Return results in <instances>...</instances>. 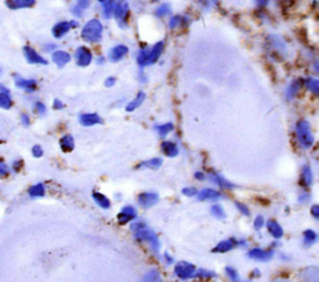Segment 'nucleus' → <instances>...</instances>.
<instances>
[{
  "label": "nucleus",
  "mask_w": 319,
  "mask_h": 282,
  "mask_svg": "<svg viewBox=\"0 0 319 282\" xmlns=\"http://www.w3.org/2000/svg\"><path fill=\"white\" fill-rule=\"evenodd\" d=\"M90 5V2H87V0H81V2H79L76 4V7H74L71 9V13L74 15H76V17H80V15L82 14V12L84 10H86L87 8H89Z\"/></svg>",
  "instance_id": "obj_31"
},
{
  "label": "nucleus",
  "mask_w": 319,
  "mask_h": 282,
  "mask_svg": "<svg viewBox=\"0 0 319 282\" xmlns=\"http://www.w3.org/2000/svg\"><path fill=\"white\" fill-rule=\"evenodd\" d=\"M101 36H102V24L97 19L87 22L81 32V38L90 44L98 43L101 40Z\"/></svg>",
  "instance_id": "obj_2"
},
{
  "label": "nucleus",
  "mask_w": 319,
  "mask_h": 282,
  "mask_svg": "<svg viewBox=\"0 0 319 282\" xmlns=\"http://www.w3.org/2000/svg\"><path fill=\"white\" fill-rule=\"evenodd\" d=\"M22 164H23V162L22 160H18V162H14V170H19L20 168H22Z\"/></svg>",
  "instance_id": "obj_54"
},
{
  "label": "nucleus",
  "mask_w": 319,
  "mask_h": 282,
  "mask_svg": "<svg viewBox=\"0 0 319 282\" xmlns=\"http://www.w3.org/2000/svg\"><path fill=\"white\" fill-rule=\"evenodd\" d=\"M80 123L85 127H90L94 125H98V123H102V120L100 118V116L96 115V113H85V115L80 116Z\"/></svg>",
  "instance_id": "obj_15"
},
{
  "label": "nucleus",
  "mask_w": 319,
  "mask_h": 282,
  "mask_svg": "<svg viewBox=\"0 0 319 282\" xmlns=\"http://www.w3.org/2000/svg\"><path fill=\"white\" fill-rule=\"evenodd\" d=\"M23 51H24V55H25V59H27V61L29 64H34V65H48V61L45 60V59L43 58V56L39 55L38 53H36L35 50H34L33 48H30V46H24V49H23Z\"/></svg>",
  "instance_id": "obj_8"
},
{
  "label": "nucleus",
  "mask_w": 319,
  "mask_h": 282,
  "mask_svg": "<svg viewBox=\"0 0 319 282\" xmlns=\"http://www.w3.org/2000/svg\"><path fill=\"white\" fill-rule=\"evenodd\" d=\"M273 256V251H266L262 249H252L248 252V257L257 261H268Z\"/></svg>",
  "instance_id": "obj_14"
},
{
  "label": "nucleus",
  "mask_w": 319,
  "mask_h": 282,
  "mask_svg": "<svg viewBox=\"0 0 319 282\" xmlns=\"http://www.w3.org/2000/svg\"><path fill=\"white\" fill-rule=\"evenodd\" d=\"M209 179H211L212 182L216 183V184H219L220 187H222V188H228V189L236 188L235 184H232L231 182H228L227 179H225V178L220 174H211L209 175Z\"/></svg>",
  "instance_id": "obj_27"
},
{
  "label": "nucleus",
  "mask_w": 319,
  "mask_h": 282,
  "mask_svg": "<svg viewBox=\"0 0 319 282\" xmlns=\"http://www.w3.org/2000/svg\"><path fill=\"white\" fill-rule=\"evenodd\" d=\"M45 194V188L43 184H35L29 189V195L32 198H39V196H44Z\"/></svg>",
  "instance_id": "obj_34"
},
{
  "label": "nucleus",
  "mask_w": 319,
  "mask_h": 282,
  "mask_svg": "<svg viewBox=\"0 0 319 282\" xmlns=\"http://www.w3.org/2000/svg\"><path fill=\"white\" fill-rule=\"evenodd\" d=\"M75 58H76V63L79 66L85 67L89 66L90 63L92 61V54L87 48L80 46L76 50V53H75Z\"/></svg>",
  "instance_id": "obj_6"
},
{
  "label": "nucleus",
  "mask_w": 319,
  "mask_h": 282,
  "mask_svg": "<svg viewBox=\"0 0 319 282\" xmlns=\"http://www.w3.org/2000/svg\"><path fill=\"white\" fill-rule=\"evenodd\" d=\"M0 74H2V70H0Z\"/></svg>",
  "instance_id": "obj_60"
},
{
  "label": "nucleus",
  "mask_w": 319,
  "mask_h": 282,
  "mask_svg": "<svg viewBox=\"0 0 319 282\" xmlns=\"http://www.w3.org/2000/svg\"><path fill=\"white\" fill-rule=\"evenodd\" d=\"M171 13V9L170 7H168L167 4H162L161 7L157 8L156 13H155V15H156L157 18H162L165 17V15H168Z\"/></svg>",
  "instance_id": "obj_40"
},
{
  "label": "nucleus",
  "mask_w": 319,
  "mask_h": 282,
  "mask_svg": "<svg viewBox=\"0 0 319 282\" xmlns=\"http://www.w3.org/2000/svg\"><path fill=\"white\" fill-rule=\"evenodd\" d=\"M220 198H221V194H220L217 190H215V189L206 188V189H202V190L198 193V199L202 201L204 200L212 201V200H217V199Z\"/></svg>",
  "instance_id": "obj_16"
},
{
  "label": "nucleus",
  "mask_w": 319,
  "mask_h": 282,
  "mask_svg": "<svg viewBox=\"0 0 319 282\" xmlns=\"http://www.w3.org/2000/svg\"><path fill=\"white\" fill-rule=\"evenodd\" d=\"M162 165V159L161 158H152L150 160H145V162L140 163L139 168H150V169H159Z\"/></svg>",
  "instance_id": "obj_28"
},
{
  "label": "nucleus",
  "mask_w": 319,
  "mask_h": 282,
  "mask_svg": "<svg viewBox=\"0 0 319 282\" xmlns=\"http://www.w3.org/2000/svg\"><path fill=\"white\" fill-rule=\"evenodd\" d=\"M257 4H258V5H267V4H268V3H267V2H258V3H257Z\"/></svg>",
  "instance_id": "obj_59"
},
{
  "label": "nucleus",
  "mask_w": 319,
  "mask_h": 282,
  "mask_svg": "<svg viewBox=\"0 0 319 282\" xmlns=\"http://www.w3.org/2000/svg\"><path fill=\"white\" fill-rule=\"evenodd\" d=\"M100 4L102 5L103 15H105V18H110L111 15H113L114 10H115L116 3L113 2V0H110V2H106V0H101Z\"/></svg>",
  "instance_id": "obj_29"
},
{
  "label": "nucleus",
  "mask_w": 319,
  "mask_h": 282,
  "mask_svg": "<svg viewBox=\"0 0 319 282\" xmlns=\"http://www.w3.org/2000/svg\"><path fill=\"white\" fill-rule=\"evenodd\" d=\"M194 178H196V179H198V180H203L204 179V175H203V173L197 172L196 174H194Z\"/></svg>",
  "instance_id": "obj_55"
},
{
  "label": "nucleus",
  "mask_w": 319,
  "mask_h": 282,
  "mask_svg": "<svg viewBox=\"0 0 319 282\" xmlns=\"http://www.w3.org/2000/svg\"><path fill=\"white\" fill-rule=\"evenodd\" d=\"M299 89H300V82L299 81L293 82V84L287 89V92H286L287 100H292V98H294L295 96H297L298 91H299Z\"/></svg>",
  "instance_id": "obj_32"
},
{
  "label": "nucleus",
  "mask_w": 319,
  "mask_h": 282,
  "mask_svg": "<svg viewBox=\"0 0 319 282\" xmlns=\"http://www.w3.org/2000/svg\"><path fill=\"white\" fill-rule=\"evenodd\" d=\"M92 198H94L95 203L97 204V205L100 206V208L109 209L111 206L110 200H109V199L106 198V196L103 195V194L97 193V191H94V193H92Z\"/></svg>",
  "instance_id": "obj_25"
},
{
  "label": "nucleus",
  "mask_w": 319,
  "mask_h": 282,
  "mask_svg": "<svg viewBox=\"0 0 319 282\" xmlns=\"http://www.w3.org/2000/svg\"><path fill=\"white\" fill-rule=\"evenodd\" d=\"M60 148L63 149V152H66V153L74 151L75 141L74 138H72V136L66 134V136H64L63 138L60 139Z\"/></svg>",
  "instance_id": "obj_21"
},
{
  "label": "nucleus",
  "mask_w": 319,
  "mask_h": 282,
  "mask_svg": "<svg viewBox=\"0 0 319 282\" xmlns=\"http://www.w3.org/2000/svg\"><path fill=\"white\" fill-rule=\"evenodd\" d=\"M236 246V241L233 239H228V240H224V241L219 242L216 246L214 247V252H228V251L233 250Z\"/></svg>",
  "instance_id": "obj_17"
},
{
  "label": "nucleus",
  "mask_w": 319,
  "mask_h": 282,
  "mask_svg": "<svg viewBox=\"0 0 319 282\" xmlns=\"http://www.w3.org/2000/svg\"><path fill=\"white\" fill-rule=\"evenodd\" d=\"M8 173H9V170H8V167L5 163L0 162V178L3 177H7Z\"/></svg>",
  "instance_id": "obj_49"
},
{
  "label": "nucleus",
  "mask_w": 319,
  "mask_h": 282,
  "mask_svg": "<svg viewBox=\"0 0 319 282\" xmlns=\"http://www.w3.org/2000/svg\"><path fill=\"white\" fill-rule=\"evenodd\" d=\"M145 98H146V95H145V92H139L136 96V98H135L134 101H131V102L129 103L128 106H126V111L128 112H132V111L136 110L137 107H140V106L142 105V102L145 101Z\"/></svg>",
  "instance_id": "obj_26"
},
{
  "label": "nucleus",
  "mask_w": 319,
  "mask_h": 282,
  "mask_svg": "<svg viewBox=\"0 0 319 282\" xmlns=\"http://www.w3.org/2000/svg\"><path fill=\"white\" fill-rule=\"evenodd\" d=\"M302 184L304 187H310L313 184V173L309 165H304L302 170Z\"/></svg>",
  "instance_id": "obj_24"
},
{
  "label": "nucleus",
  "mask_w": 319,
  "mask_h": 282,
  "mask_svg": "<svg viewBox=\"0 0 319 282\" xmlns=\"http://www.w3.org/2000/svg\"><path fill=\"white\" fill-rule=\"evenodd\" d=\"M236 206H237V209L243 214V215L250 216V209L247 208V205H245V204H242V203H238L237 201V203H236Z\"/></svg>",
  "instance_id": "obj_45"
},
{
  "label": "nucleus",
  "mask_w": 319,
  "mask_h": 282,
  "mask_svg": "<svg viewBox=\"0 0 319 282\" xmlns=\"http://www.w3.org/2000/svg\"><path fill=\"white\" fill-rule=\"evenodd\" d=\"M139 204L142 208H151L159 201V195L156 193H141L137 198Z\"/></svg>",
  "instance_id": "obj_12"
},
{
  "label": "nucleus",
  "mask_w": 319,
  "mask_h": 282,
  "mask_svg": "<svg viewBox=\"0 0 319 282\" xmlns=\"http://www.w3.org/2000/svg\"><path fill=\"white\" fill-rule=\"evenodd\" d=\"M77 22H61L58 23L55 27L53 28V35L55 36L56 39H60L69 32L71 28H76L77 27Z\"/></svg>",
  "instance_id": "obj_10"
},
{
  "label": "nucleus",
  "mask_w": 319,
  "mask_h": 282,
  "mask_svg": "<svg viewBox=\"0 0 319 282\" xmlns=\"http://www.w3.org/2000/svg\"><path fill=\"white\" fill-rule=\"evenodd\" d=\"M141 282H161V275L157 270H151L144 276Z\"/></svg>",
  "instance_id": "obj_33"
},
{
  "label": "nucleus",
  "mask_w": 319,
  "mask_h": 282,
  "mask_svg": "<svg viewBox=\"0 0 319 282\" xmlns=\"http://www.w3.org/2000/svg\"><path fill=\"white\" fill-rule=\"evenodd\" d=\"M20 120H22L23 126H25V127H29L30 126V118H29V116H28V115L23 113V115L20 116Z\"/></svg>",
  "instance_id": "obj_50"
},
{
  "label": "nucleus",
  "mask_w": 319,
  "mask_h": 282,
  "mask_svg": "<svg viewBox=\"0 0 319 282\" xmlns=\"http://www.w3.org/2000/svg\"><path fill=\"white\" fill-rule=\"evenodd\" d=\"M273 282H289V281H287V280H283V278H278V280H274Z\"/></svg>",
  "instance_id": "obj_58"
},
{
  "label": "nucleus",
  "mask_w": 319,
  "mask_h": 282,
  "mask_svg": "<svg viewBox=\"0 0 319 282\" xmlns=\"http://www.w3.org/2000/svg\"><path fill=\"white\" fill-rule=\"evenodd\" d=\"M175 273L178 278L181 280H188V278L194 277L196 273V267L190 262L186 261H181L175 266Z\"/></svg>",
  "instance_id": "obj_4"
},
{
  "label": "nucleus",
  "mask_w": 319,
  "mask_h": 282,
  "mask_svg": "<svg viewBox=\"0 0 319 282\" xmlns=\"http://www.w3.org/2000/svg\"><path fill=\"white\" fill-rule=\"evenodd\" d=\"M34 111H35V112L38 113V115L43 116V115H45L46 107H45V105H44V103L36 102L35 105H34Z\"/></svg>",
  "instance_id": "obj_43"
},
{
  "label": "nucleus",
  "mask_w": 319,
  "mask_h": 282,
  "mask_svg": "<svg viewBox=\"0 0 319 282\" xmlns=\"http://www.w3.org/2000/svg\"><path fill=\"white\" fill-rule=\"evenodd\" d=\"M299 281L300 282H319V270L315 266L303 268L299 272Z\"/></svg>",
  "instance_id": "obj_7"
},
{
  "label": "nucleus",
  "mask_w": 319,
  "mask_h": 282,
  "mask_svg": "<svg viewBox=\"0 0 319 282\" xmlns=\"http://www.w3.org/2000/svg\"><path fill=\"white\" fill-rule=\"evenodd\" d=\"M5 4H7V7H9L10 9H20V8L33 7V5L35 4V2H34V0H15V2L9 0V2H7Z\"/></svg>",
  "instance_id": "obj_23"
},
{
  "label": "nucleus",
  "mask_w": 319,
  "mask_h": 282,
  "mask_svg": "<svg viewBox=\"0 0 319 282\" xmlns=\"http://www.w3.org/2000/svg\"><path fill=\"white\" fill-rule=\"evenodd\" d=\"M226 273H227L228 277L231 278V281H233V282L240 281V276H238V272L233 267H226Z\"/></svg>",
  "instance_id": "obj_41"
},
{
  "label": "nucleus",
  "mask_w": 319,
  "mask_h": 282,
  "mask_svg": "<svg viewBox=\"0 0 319 282\" xmlns=\"http://www.w3.org/2000/svg\"><path fill=\"white\" fill-rule=\"evenodd\" d=\"M128 53V46L118 45L110 50V53H109V60H110L111 63H118V61H120Z\"/></svg>",
  "instance_id": "obj_13"
},
{
  "label": "nucleus",
  "mask_w": 319,
  "mask_h": 282,
  "mask_svg": "<svg viewBox=\"0 0 319 282\" xmlns=\"http://www.w3.org/2000/svg\"><path fill=\"white\" fill-rule=\"evenodd\" d=\"M312 215L314 216L315 219H318L319 218V206L318 205H313L312 206Z\"/></svg>",
  "instance_id": "obj_53"
},
{
  "label": "nucleus",
  "mask_w": 319,
  "mask_h": 282,
  "mask_svg": "<svg viewBox=\"0 0 319 282\" xmlns=\"http://www.w3.org/2000/svg\"><path fill=\"white\" fill-rule=\"evenodd\" d=\"M305 85H307V89L309 90L310 92H313L314 95L319 94V81L315 79H308L305 81Z\"/></svg>",
  "instance_id": "obj_36"
},
{
  "label": "nucleus",
  "mask_w": 319,
  "mask_h": 282,
  "mask_svg": "<svg viewBox=\"0 0 319 282\" xmlns=\"http://www.w3.org/2000/svg\"><path fill=\"white\" fill-rule=\"evenodd\" d=\"M194 276H197V277H215V276H216V273L212 272V271L198 270V271H196Z\"/></svg>",
  "instance_id": "obj_42"
},
{
  "label": "nucleus",
  "mask_w": 319,
  "mask_h": 282,
  "mask_svg": "<svg viewBox=\"0 0 319 282\" xmlns=\"http://www.w3.org/2000/svg\"><path fill=\"white\" fill-rule=\"evenodd\" d=\"M14 81L15 85H17L19 89L25 90L27 92H34L36 90V86H38V82H36L35 80L24 79V77L19 76V75H15Z\"/></svg>",
  "instance_id": "obj_9"
},
{
  "label": "nucleus",
  "mask_w": 319,
  "mask_h": 282,
  "mask_svg": "<svg viewBox=\"0 0 319 282\" xmlns=\"http://www.w3.org/2000/svg\"><path fill=\"white\" fill-rule=\"evenodd\" d=\"M147 60H149V51L147 50H142L139 53V56H137V64L140 66H147Z\"/></svg>",
  "instance_id": "obj_38"
},
{
  "label": "nucleus",
  "mask_w": 319,
  "mask_h": 282,
  "mask_svg": "<svg viewBox=\"0 0 319 282\" xmlns=\"http://www.w3.org/2000/svg\"><path fill=\"white\" fill-rule=\"evenodd\" d=\"M211 213L212 215L215 216V218L217 219H225L226 218V213H225V209L222 208L220 204H216V205H214L211 208Z\"/></svg>",
  "instance_id": "obj_37"
},
{
  "label": "nucleus",
  "mask_w": 319,
  "mask_h": 282,
  "mask_svg": "<svg viewBox=\"0 0 319 282\" xmlns=\"http://www.w3.org/2000/svg\"><path fill=\"white\" fill-rule=\"evenodd\" d=\"M0 92H2V94H9V90H8L4 85L0 84Z\"/></svg>",
  "instance_id": "obj_56"
},
{
  "label": "nucleus",
  "mask_w": 319,
  "mask_h": 282,
  "mask_svg": "<svg viewBox=\"0 0 319 282\" xmlns=\"http://www.w3.org/2000/svg\"><path fill=\"white\" fill-rule=\"evenodd\" d=\"M267 227H268L269 234H271L274 239H281V237L283 236V229H282L281 225L277 221H274V220H269V221L267 222Z\"/></svg>",
  "instance_id": "obj_18"
},
{
  "label": "nucleus",
  "mask_w": 319,
  "mask_h": 282,
  "mask_svg": "<svg viewBox=\"0 0 319 282\" xmlns=\"http://www.w3.org/2000/svg\"><path fill=\"white\" fill-rule=\"evenodd\" d=\"M182 193L183 195L186 196H193L197 194V189L193 188V187H188V188H183L182 189Z\"/></svg>",
  "instance_id": "obj_46"
},
{
  "label": "nucleus",
  "mask_w": 319,
  "mask_h": 282,
  "mask_svg": "<svg viewBox=\"0 0 319 282\" xmlns=\"http://www.w3.org/2000/svg\"><path fill=\"white\" fill-rule=\"evenodd\" d=\"M182 22H183V18L182 17H172L170 19V28H176V27H180L181 24H182Z\"/></svg>",
  "instance_id": "obj_44"
},
{
  "label": "nucleus",
  "mask_w": 319,
  "mask_h": 282,
  "mask_svg": "<svg viewBox=\"0 0 319 282\" xmlns=\"http://www.w3.org/2000/svg\"><path fill=\"white\" fill-rule=\"evenodd\" d=\"M70 60H71V56H70V54H67L66 51H55V53L53 54V61L60 67L65 66L67 63H70Z\"/></svg>",
  "instance_id": "obj_19"
},
{
  "label": "nucleus",
  "mask_w": 319,
  "mask_h": 282,
  "mask_svg": "<svg viewBox=\"0 0 319 282\" xmlns=\"http://www.w3.org/2000/svg\"><path fill=\"white\" fill-rule=\"evenodd\" d=\"M114 13H115V18L116 20H118L119 25H120L121 28H126V18H128V14H129V4L126 2H120L116 4L115 7V10H114Z\"/></svg>",
  "instance_id": "obj_5"
},
{
  "label": "nucleus",
  "mask_w": 319,
  "mask_h": 282,
  "mask_svg": "<svg viewBox=\"0 0 319 282\" xmlns=\"http://www.w3.org/2000/svg\"><path fill=\"white\" fill-rule=\"evenodd\" d=\"M172 129H173L172 123H166V125H162V126L157 127V131H159L160 137L167 136V134L170 133V132L172 131Z\"/></svg>",
  "instance_id": "obj_39"
},
{
  "label": "nucleus",
  "mask_w": 319,
  "mask_h": 282,
  "mask_svg": "<svg viewBox=\"0 0 319 282\" xmlns=\"http://www.w3.org/2000/svg\"><path fill=\"white\" fill-rule=\"evenodd\" d=\"M309 198H310V196L308 195V194H303V196H300V198H299V201H305V200H308Z\"/></svg>",
  "instance_id": "obj_57"
},
{
  "label": "nucleus",
  "mask_w": 319,
  "mask_h": 282,
  "mask_svg": "<svg viewBox=\"0 0 319 282\" xmlns=\"http://www.w3.org/2000/svg\"><path fill=\"white\" fill-rule=\"evenodd\" d=\"M13 105V101L10 98L9 94H2L0 92V108H5V110H9Z\"/></svg>",
  "instance_id": "obj_35"
},
{
  "label": "nucleus",
  "mask_w": 319,
  "mask_h": 282,
  "mask_svg": "<svg viewBox=\"0 0 319 282\" xmlns=\"http://www.w3.org/2000/svg\"><path fill=\"white\" fill-rule=\"evenodd\" d=\"M303 241H304L305 246H310V245L314 244L317 241V234H315V231H313V230H305L303 232Z\"/></svg>",
  "instance_id": "obj_30"
},
{
  "label": "nucleus",
  "mask_w": 319,
  "mask_h": 282,
  "mask_svg": "<svg viewBox=\"0 0 319 282\" xmlns=\"http://www.w3.org/2000/svg\"><path fill=\"white\" fill-rule=\"evenodd\" d=\"M162 50H163V43L162 41H160V43H157L156 45L152 48L151 51H149V60H147V65H152L156 63V61L159 60Z\"/></svg>",
  "instance_id": "obj_20"
},
{
  "label": "nucleus",
  "mask_w": 319,
  "mask_h": 282,
  "mask_svg": "<svg viewBox=\"0 0 319 282\" xmlns=\"http://www.w3.org/2000/svg\"><path fill=\"white\" fill-rule=\"evenodd\" d=\"M115 82H116L115 77H109V79L105 80V86L106 87H113L114 85H115Z\"/></svg>",
  "instance_id": "obj_51"
},
{
  "label": "nucleus",
  "mask_w": 319,
  "mask_h": 282,
  "mask_svg": "<svg viewBox=\"0 0 319 282\" xmlns=\"http://www.w3.org/2000/svg\"><path fill=\"white\" fill-rule=\"evenodd\" d=\"M32 152H33V156H34V157H36V158H40V157L43 156V154H44L43 148H41L40 146H38V144H36V146H34V147H33Z\"/></svg>",
  "instance_id": "obj_47"
},
{
  "label": "nucleus",
  "mask_w": 319,
  "mask_h": 282,
  "mask_svg": "<svg viewBox=\"0 0 319 282\" xmlns=\"http://www.w3.org/2000/svg\"><path fill=\"white\" fill-rule=\"evenodd\" d=\"M54 108H55V110H63L64 103L61 102L60 100H55L54 101Z\"/></svg>",
  "instance_id": "obj_52"
},
{
  "label": "nucleus",
  "mask_w": 319,
  "mask_h": 282,
  "mask_svg": "<svg viewBox=\"0 0 319 282\" xmlns=\"http://www.w3.org/2000/svg\"><path fill=\"white\" fill-rule=\"evenodd\" d=\"M264 225V219H263V216H257L256 218V220H255V229L256 230H259L261 229L262 226H263Z\"/></svg>",
  "instance_id": "obj_48"
},
{
  "label": "nucleus",
  "mask_w": 319,
  "mask_h": 282,
  "mask_svg": "<svg viewBox=\"0 0 319 282\" xmlns=\"http://www.w3.org/2000/svg\"><path fill=\"white\" fill-rule=\"evenodd\" d=\"M295 132H297L298 141L302 144L303 148L308 149L313 146V143H314V137H313L312 131H310L309 122H307V121L304 120L297 122Z\"/></svg>",
  "instance_id": "obj_3"
},
{
  "label": "nucleus",
  "mask_w": 319,
  "mask_h": 282,
  "mask_svg": "<svg viewBox=\"0 0 319 282\" xmlns=\"http://www.w3.org/2000/svg\"><path fill=\"white\" fill-rule=\"evenodd\" d=\"M131 230L137 240H140V241L149 242V244L151 245L152 249H154V251H159L160 241H159V237H157V235L155 234L154 230L147 227L146 225L142 224V222H135V224H132Z\"/></svg>",
  "instance_id": "obj_1"
},
{
  "label": "nucleus",
  "mask_w": 319,
  "mask_h": 282,
  "mask_svg": "<svg viewBox=\"0 0 319 282\" xmlns=\"http://www.w3.org/2000/svg\"><path fill=\"white\" fill-rule=\"evenodd\" d=\"M137 216V213L136 210H135L134 206H125V208H123V210L119 213L118 215V220H119V224L121 225H125L128 224V222L132 221L134 219H136Z\"/></svg>",
  "instance_id": "obj_11"
},
{
  "label": "nucleus",
  "mask_w": 319,
  "mask_h": 282,
  "mask_svg": "<svg viewBox=\"0 0 319 282\" xmlns=\"http://www.w3.org/2000/svg\"><path fill=\"white\" fill-rule=\"evenodd\" d=\"M161 149H162L163 154L167 157H176L178 156V148L176 144L171 143V142H163L162 144H161Z\"/></svg>",
  "instance_id": "obj_22"
}]
</instances>
